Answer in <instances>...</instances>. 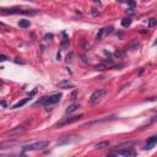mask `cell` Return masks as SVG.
<instances>
[{"instance_id":"1","label":"cell","mask_w":157,"mask_h":157,"mask_svg":"<svg viewBox=\"0 0 157 157\" xmlns=\"http://www.w3.org/2000/svg\"><path fill=\"white\" fill-rule=\"evenodd\" d=\"M0 13L2 15H37L38 11L34 9H20V7H9V9H0Z\"/></svg>"},{"instance_id":"2","label":"cell","mask_w":157,"mask_h":157,"mask_svg":"<svg viewBox=\"0 0 157 157\" xmlns=\"http://www.w3.org/2000/svg\"><path fill=\"white\" fill-rule=\"evenodd\" d=\"M60 99H61V93H54L52 96L40 98L39 101L34 103V105H52V104H56L58 102H60Z\"/></svg>"},{"instance_id":"3","label":"cell","mask_w":157,"mask_h":157,"mask_svg":"<svg viewBox=\"0 0 157 157\" xmlns=\"http://www.w3.org/2000/svg\"><path fill=\"white\" fill-rule=\"evenodd\" d=\"M48 146H49V141L43 140V141H37V142L23 146L22 151H25V152H27V151H42V150L47 148Z\"/></svg>"},{"instance_id":"4","label":"cell","mask_w":157,"mask_h":157,"mask_svg":"<svg viewBox=\"0 0 157 157\" xmlns=\"http://www.w3.org/2000/svg\"><path fill=\"white\" fill-rule=\"evenodd\" d=\"M107 94V90H104V88H98V90H96L92 94H91V97H90V104L91 105H94L96 103H98V101L103 97V96H105Z\"/></svg>"},{"instance_id":"5","label":"cell","mask_w":157,"mask_h":157,"mask_svg":"<svg viewBox=\"0 0 157 157\" xmlns=\"http://www.w3.org/2000/svg\"><path fill=\"white\" fill-rule=\"evenodd\" d=\"M28 126H29V121H26V123L18 125V126L11 129L10 131H7L6 135H18V134H22V132H25V131L28 129Z\"/></svg>"},{"instance_id":"6","label":"cell","mask_w":157,"mask_h":157,"mask_svg":"<svg viewBox=\"0 0 157 157\" xmlns=\"http://www.w3.org/2000/svg\"><path fill=\"white\" fill-rule=\"evenodd\" d=\"M81 117H82V114H80V115H74V117H67V118H64V119H61L60 121H58V123L55 124V126H64V125L71 124V123H74V121L78 120Z\"/></svg>"},{"instance_id":"7","label":"cell","mask_w":157,"mask_h":157,"mask_svg":"<svg viewBox=\"0 0 157 157\" xmlns=\"http://www.w3.org/2000/svg\"><path fill=\"white\" fill-rule=\"evenodd\" d=\"M112 32V27H105V28H102V29H99V32L97 33V36H96V39L97 40H101L105 34H108V33H110Z\"/></svg>"},{"instance_id":"8","label":"cell","mask_w":157,"mask_h":157,"mask_svg":"<svg viewBox=\"0 0 157 157\" xmlns=\"http://www.w3.org/2000/svg\"><path fill=\"white\" fill-rule=\"evenodd\" d=\"M58 86H59L60 88H64V90L74 88V83H72L70 80H61V81L58 83Z\"/></svg>"},{"instance_id":"9","label":"cell","mask_w":157,"mask_h":157,"mask_svg":"<svg viewBox=\"0 0 157 157\" xmlns=\"http://www.w3.org/2000/svg\"><path fill=\"white\" fill-rule=\"evenodd\" d=\"M118 153L121 155V156H124V157H135V156H136L135 151H134L132 148H128V147H126L125 150H120Z\"/></svg>"},{"instance_id":"10","label":"cell","mask_w":157,"mask_h":157,"mask_svg":"<svg viewBox=\"0 0 157 157\" xmlns=\"http://www.w3.org/2000/svg\"><path fill=\"white\" fill-rule=\"evenodd\" d=\"M156 144H157V136H151V137L146 141V144H145V148H146V150H150V148L155 147Z\"/></svg>"},{"instance_id":"11","label":"cell","mask_w":157,"mask_h":157,"mask_svg":"<svg viewBox=\"0 0 157 157\" xmlns=\"http://www.w3.org/2000/svg\"><path fill=\"white\" fill-rule=\"evenodd\" d=\"M29 99H31V97H27V98H23L22 101H20V102H17L16 104H13V105H12L11 108H12V109H17V108H21V107H22V105H25V104H26V103H27V102H28Z\"/></svg>"},{"instance_id":"12","label":"cell","mask_w":157,"mask_h":157,"mask_svg":"<svg viewBox=\"0 0 157 157\" xmlns=\"http://www.w3.org/2000/svg\"><path fill=\"white\" fill-rule=\"evenodd\" d=\"M77 108H80V104H78V103H72V104H70V105L67 107V109H66V114H71V113H74Z\"/></svg>"},{"instance_id":"13","label":"cell","mask_w":157,"mask_h":157,"mask_svg":"<svg viewBox=\"0 0 157 157\" xmlns=\"http://www.w3.org/2000/svg\"><path fill=\"white\" fill-rule=\"evenodd\" d=\"M110 144H109V141H102V142H98L97 145H96V148L98 150V148H105V147H108Z\"/></svg>"},{"instance_id":"14","label":"cell","mask_w":157,"mask_h":157,"mask_svg":"<svg viewBox=\"0 0 157 157\" xmlns=\"http://www.w3.org/2000/svg\"><path fill=\"white\" fill-rule=\"evenodd\" d=\"M130 25H131V18L130 17H126V18L121 20V26L123 27H129Z\"/></svg>"},{"instance_id":"15","label":"cell","mask_w":157,"mask_h":157,"mask_svg":"<svg viewBox=\"0 0 157 157\" xmlns=\"http://www.w3.org/2000/svg\"><path fill=\"white\" fill-rule=\"evenodd\" d=\"M18 26H20V27H22V28L29 27V21H28V20H20V22H18Z\"/></svg>"},{"instance_id":"16","label":"cell","mask_w":157,"mask_h":157,"mask_svg":"<svg viewBox=\"0 0 157 157\" xmlns=\"http://www.w3.org/2000/svg\"><path fill=\"white\" fill-rule=\"evenodd\" d=\"M67 45H69V39H67L66 34L64 33V39H63V42H61V48H63V49H65Z\"/></svg>"},{"instance_id":"17","label":"cell","mask_w":157,"mask_h":157,"mask_svg":"<svg viewBox=\"0 0 157 157\" xmlns=\"http://www.w3.org/2000/svg\"><path fill=\"white\" fill-rule=\"evenodd\" d=\"M52 39H53V34H52V33L44 36V40H45V42H49V40H52Z\"/></svg>"},{"instance_id":"18","label":"cell","mask_w":157,"mask_h":157,"mask_svg":"<svg viewBox=\"0 0 157 157\" xmlns=\"http://www.w3.org/2000/svg\"><path fill=\"white\" fill-rule=\"evenodd\" d=\"M72 58H74V53L70 52V55L67 54V56H66V61H67V63H71V61H72Z\"/></svg>"},{"instance_id":"19","label":"cell","mask_w":157,"mask_h":157,"mask_svg":"<svg viewBox=\"0 0 157 157\" xmlns=\"http://www.w3.org/2000/svg\"><path fill=\"white\" fill-rule=\"evenodd\" d=\"M0 27H2L5 31H9V29H11L9 26H6V25H5V23H2V22H0Z\"/></svg>"},{"instance_id":"20","label":"cell","mask_w":157,"mask_h":157,"mask_svg":"<svg viewBox=\"0 0 157 157\" xmlns=\"http://www.w3.org/2000/svg\"><path fill=\"white\" fill-rule=\"evenodd\" d=\"M155 25H156V20H153V18H152V20L150 21V23H148V26H150V27H153Z\"/></svg>"},{"instance_id":"21","label":"cell","mask_w":157,"mask_h":157,"mask_svg":"<svg viewBox=\"0 0 157 157\" xmlns=\"http://www.w3.org/2000/svg\"><path fill=\"white\" fill-rule=\"evenodd\" d=\"M5 60H7V56H5V55H0V61H5Z\"/></svg>"},{"instance_id":"22","label":"cell","mask_w":157,"mask_h":157,"mask_svg":"<svg viewBox=\"0 0 157 157\" xmlns=\"http://www.w3.org/2000/svg\"><path fill=\"white\" fill-rule=\"evenodd\" d=\"M103 67H104V65H97V66H96L97 70H103Z\"/></svg>"},{"instance_id":"23","label":"cell","mask_w":157,"mask_h":157,"mask_svg":"<svg viewBox=\"0 0 157 157\" xmlns=\"http://www.w3.org/2000/svg\"><path fill=\"white\" fill-rule=\"evenodd\" d=\"M105 157H117V155H114V153L113 155H107Z\"/></svg>"}]
</instances>
